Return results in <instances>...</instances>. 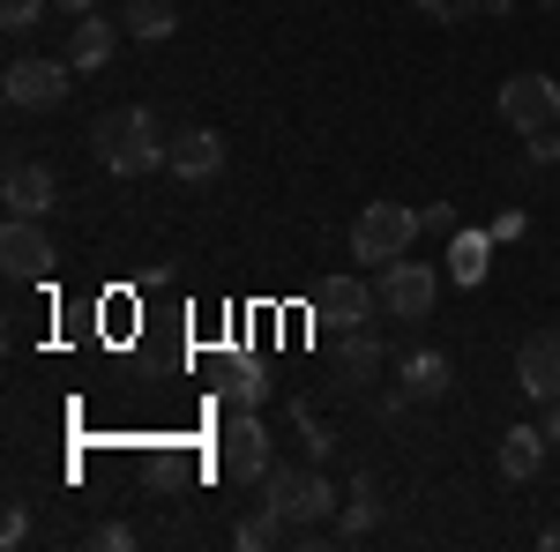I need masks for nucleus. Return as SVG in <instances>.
<instances>
[{
  "label": "nucleus",
  "mask_w": 560,
  "mask_h": 552,
  "mask_svg": "<svg viewBox=\"0 0 560 552\" xmlns=\"http://www.w3.org/2000/svg\"><path fill=\"white\" fill-rule=\"evenodd\" d=\"M90 150H97V165L113 172V179H142V172H158L165 157H173V142L158 134V120H150L142 105H113V113H97Z\"/></svg>",
  "instance_id": "obj_1"
},
{
  "label": "nucleus",
  "mask_w": 560,
  "mask_h": 552,
  "mask_svg": "<svg viewBox=\"0 0 560 552\" xmlns=\"http://www.w3.org/2000/svg\"><path fill=\"white\" fill-rule=\"evenodd\" d=\"M329 508H337V485L322 478L314 456L306 463H269V478H261V515H277L284 530H314Z\"/></svg>",
  "instance_id": "obj_2"
},
{
  "label": "nucleus",
  "mask_w": 560,
  "mask_h": 552,
  "mask_svg": "<svg viewBox=\"0 0 560 552\" xmlns=\"http://www.w3.org/2000/svg\"><path fill=\"white\" fill-rule=\"evenodd\" d=\"M419 232H427L419 210H404V202H366V210L351 216V261L388 269V261H404L411 247H419Z\"/></svg>",
  "instance_id": "obj_3"
},
{
  "label": "nucleus",
  "mask_w": 560,
  "mask_h": 552,
  "mask_svg": "<svg viewBox=\"0 0 560 552\" xmlns=\"http://www.w3.org/2000/svg\"><path fill=\"white\" fill-rule=\"evenodd\" d=\"M269 425L255 419V411H232L224 419V433H217V470H224V485H261L269 478Z\"/></svg>",
  "instance_id": "obj_4"
},
{
  "label": "nucleus",
  "mask_w": 560,
  "mask_h": 552,
  "mask_svg": "<svg viewBox=\"0 0 560 552\" xmlns=\"http://www.w3.org/2000/svg\"><path fill=\"white\" fill-rule=\"evenodd\" d=\"M0 90H8V105L15 113H52V105H68V60H38V52H15L8 60V75H0Z\"/></svg>",
  "instance_id": "obj_5"
},
{
  "label": "nucleus",
  "mask_w": 560,
  "mask_h": 552,
  "mask_svg": "<svg viewBox=\"0 0 560 552\" xmlns=\"http://www.w3.org/2000/svg\"><path fill=\"white\" fill-rule=\"evenodd\" d=\"M374 298H382V314L388 321H427L433 314V298H441V277H433L427 261H388L382 269V284H374Z\"/></svg>",
  "instance_id": "obj_6"
},
{
  "label": "nucleus",
  "mask_w": 560,
  "mask_h": 552,
  "mask_svg": "<svg viewBox=\"0 0 560 552\" xmlns=\"http://www.w3.org/2000/svg\"><path fill=\"white\" fill-rule=\"evenodd\" d=\"M501 120L516 134L560 128V83L553 75H509V83H501Z\"/></svg>",
  "instance_id": "obj_7"
},
{
  "label": "nucleus",
  "mask_w": 560,
  "mask_h": 552,
  "mask_svg": "<svg viewBox=\"0 0 560 552\" xmlns=\"http://www.w3.org/2000/svg\"><path fill=\"white\" fill-rule=\"evenodd\" d=\"M0 269H8V284H38L45 269H52L45 216H8V224H0Z\"/></svg>",
  "instance_id": "obj_8"
},
{
  "label": "nucleus",
  "mask_w": 560,
  "mask_h": 552,
  "mask_svg": "<svg viewBox=\"0 0 560 552\" xmlns=\"http://www.w3.org/2000/svg\"><path fill=\"white\" fill-rule=\"evenodd\" d=\"M516 388H523V403H560V329L523 337V351H516Z\"/></svg>",
  "instance_id": "obj_9"
},
{
  "label": "nucleus",
  "mask_w": 560,
  "mask_h": 552,
  "mask_svg": "<svg viewBox=\"0 0 560 552\" xmlns=\"http://www.w3.org/2000/svg\"><path fill=\"white\" fill-rule=\"evenodd\" d=\"M0 202H8V216H52L60 179H52V165H38V157H15L8 179H0Z\"/></svg>",
  "instance_id": "obj_10"
},
{
  "label": "nucleus",
  "mask_w": 560,
  "mask_h": 552,
  "mask_svg": "<svg viewBox=\"0 0 560 552\" xmlns=\"http://www.w3.org/2000/svg\"><path fill=\"white\" fill-rule=\"evenodd\" d=\"M314 314H322V321H329V329H366V321H374V314H382V298L366 292V284H359V277H329V284H322V292H314Z\"/></svg>",
  "instance_id": "obj_11"
},
{
  "label": "nucleus",
  "mask_w": 560,
  "mask_h": 552,
  "mask_svg": "<svg viewBox=\"0 0 560 552\" xmlns=\"http://www.w3.org/2000/svg\"><path fill=\"white\" fill-rule=\"evenodd\" d=\"M120 31H128V23H105L97 8L75 15V31H68V68H75V75H97V68L120 52Z\"/></svg>",
  "instance_id": "obj_12"
},
{
  "label": "nucleus",
  "mask_w": 560,
  "mask_h": 552,
  "mask_svg": "<svg viewBox=\"0 0 560 552\" xmlns=\"http://www.w3.org/2000/svg\"><path fill=\"white\" fill-rule=\"evenodd\" d=\"M165 165L187 179V187H202V179H217L224 172V134H210V128H179L173 134V157Z\"/></svg>",
  "instance_id": "obj_13"
},
{
  "label": "nucleus",
  "mask_w": 560,
  "mask_h": 552,
  "mask_svg": "<svg viewBox=\"0 0 560 552\" xmlns=\"http://www.w3.org/2000/svg\"><path fill=\"white\" fill-rule=\"evenodd\" d=\"M546 448H553V441H546V425H509L493 463H501V478H509V485H530V478L546 470Z\"/></svg>",
  "instance_id": "obj_14"
},
{
  "label": "nucleus",
  "mask_w": 560,
  "mask_h": 552,
  "mask_svg": "<svg viewBox=\"0 0 560 552\" xmlns=\"http://www.w3.org/2000/svg\"><path fill=\"white\" fill-rule=\"evenodd\" d=\"M448 388H456L448 351H411V359H404V403H441Z\"/></svg>",
  "instance_id": "obj_15"
},
{
  "label": "nucleus",
  "mask_w": 560,
  "mask_h": 552,
  "mask_svg": "<svg viewBox=\"0 0 560 552\" xmlns=\"http://www.w3.org/2000/svg\"><path fill=\"white\" fill-rule=\"evenodd\" d=\"M486 269H493V232H448V277L464 292L486 284Z\"/></svg>",
  "instance_id": "obj_16"
},
{
  "label": "nucleus",
  "mask_w": 560,
  "mask_h": 552,
  "mask_svg": "<svg viewBox=\"0 0 560 552\" xmlns=\"http://www.w3.org/2000/svg\"><path fill=\"white\" fill-rule=\"evenodd\" d=\"M120 23H128V38H142V45H165L179 31V15L165 8V0H128V8H120Z\"/></svg>",
  "instance_id": "obj_17"
},
{
  "label": "nucleus",
  "mask_w": 560,
  "mask_h": 552,
  "mask_svg": "<svg viewBox=\"0 0 560 552\" xmlns=\"http://www.w3.org/2000/svg\"><path fill=\"white\" fill-rule=\"evenodd\" d=\"M337 351H345V381H374L382 374V337L374 329H337Z\"/></svg>",
  "instance_id": "obj_18"
},
{
  "label": "nucleus",
  "mask_w": 560,
  "mask_h": 552,
  "mask_svg": "<svg viewBox=\"0 0 560 552\" xmlns=\"http://www.w3.org/2000/svg\"><path fill=\"white\" fill-rule=\"evenodd\" d=\"M374 522H382V485H374V478H351V508H345V522H337V538H366V530H374Z\"/></svg>",
  "instance_id": "obj_19"
},
{
  "label": "nucleus",
  "mask_w": 560,
  "mask_h": 552,
  "mask_svg": "<svg viewBox=\"0 0 560 552\" xmlns=\"http://www.w3.org/2000/svg\"><path fill=\"white\" fill-rule=\"evenodd\" d=\"M261 396H269L261 366H232V374H224V403H232V411H255Z\"/></svg>",
  "instance_id": "obj_20"
},
{
  "label": "nucleus",
  "mask_w": 560,
  "mask_h": 552,
  "mask_svg": "<svg viewBox=\"0 0 560 552\" xmlns=\"http://www.w3.org/2000/svg\"><path fill=\"white\" fill-rule=\"evenodd\" d=\"M277 538H284V522H277V515H247V522L232 530V545H240V552H269Z\"/></svg>",
  "instance_id": "obj_21"
},
{
  "label": "nucleus",
  "mask_w": 560,
  "mask_h": 552,
  "mask_svg": "<svg viewBox=\"0 0 560 552\" xmlns=\"http://www.w3.org/2000/svg\"><path fill=\"white\" fill-rule=\"evenodd\" d=\"M38 15H45V0H0V31H8V38H31Z\"/></svg>",
  "instance_id": "obj_22"
},
{
  "label": "nucleus",
  "mask_w": 560,
  "mask_h": 552,
  "mask_svg": "<svg viewBox=\"0 0 560 552\" xmlns=\"http://www.w3.org/2000/svg\"><path fill=\"white\" fill-rule=\"evenodd\" d=\"M419 15H433V23H471L478 15V0H411Z\"/></svg>",
  "instance_id": "obj_23"
},
{
  "label": "nucleus",
  "mask_w": 560,
  "mask_h": 552,
  "mask_svg": "<svg viewBox=\"0 0 560 552\" xmlns=\"http://www.w3.org/2000/svg\"><path fill=\"white\" fill-rule=\"evenodd\" d=\"M300 425H306V456H314V463H329V456H337V433H329V425H314L300 411Z\"/></svg>",
  "instance_id": "obj_24"
},
{
  "label": "nucleus",
  "mask_w": 560,
  "mask_h": 552,
  "mask_svg": "<svg viewBox=\"0 0 560 552\" xmlns=\"http://www.w3.org/2000/svg\"><path fill=\"white\" fill-rule=\"evenodd\" d=\"M90 545H97V552H128L135 530H128V522H97V530H90Z\"/></svg>",
  "instance_id": "obj_25"
},
{
  "label": "nucleus",
  "mask_w": 560,
  "mask_h": 552,
  "mask_svg": "<svg viewBox=\"0 0 560 552\" xmlns=\"http://www.w3.org/2000/svg\"><path fill=\"white\" fill-rule=\"evenodd\" d=\"M23 538H31V515H23V508H8V522H0V545L15 552V545H23Z\"/></svg>",
  "instance_id": "obj_26"
},
{
  "label": "nucleus",
  "mask_w": 560,
  "mask_h": 552,
  "mask_svg": "<svg viewBox=\"0 0 560 552\" xmlns=\"http://www.w3.org/2000/svg\"><path fill=\"white\" fill-rule=\"evenodd\" d=\"M493 239H523V210H501V216H493Z\"/></svg>",
  "instance_id": "obj_27"
},
{
  "label": "nucleus",
  "mask_w": 560,
  "mask_h": 552,
  "mask_svg": "<svg viewBox=\"0 0 560 552\" xmlns=\"http://www.w3.org/2000/svg\"><path fill=\"white\" fill-rule=\"evenodd\" d=\"M427 216V232H456V210H448V202H433V210H419Z\"/></svg>",
  "instance_id": "obj_28"
},
{
  "label": "nucleus",
  "mask_w": 560,
  "mask_h": 552,
  "mask_svg": "<svg viewBox=\"0 0 560 552\" xmlns=\"http://www.w3.org/2000/svg\"><path fill=\"white\" fill-rule=\"evenodd\" d=\"M546 441L560 448V403H546Z\"/></svg>",
  "instance_id": "obj_29"
},
{
  "label": "nucleus",
  "mask_w": 560,
  "mask_h": 552,
  "mask_svg": "<svg viewBox=\"0 0 560 552\" xmlns=\"http://www.w3.org/2000/svg\"><path fill=\"white\" fill-rule=\"evenodd\" d=\"M52 8H68V15H90V8H97V0H52Z\"/></svg>",
  "instance_id": "obj_30"
},
{
  "label": "nucleus",
  "mask_w": 560,
  "mask_h": 552,
  "mask_svg": "<svg viewBox=\"0 0 560 552\" xmlns=\"http://www.w3.org/2000/svg\"><path fill=\"white\" fill-rule=\"evenodd\" d=\"M538 545H546V552H560V522H553V530H546V538H538Z\"/></svg>",
  "instance_id": "obj_31"
},
{
  "label": "nucleus",
  "mask_w": 560,
  "mask_h": 552,
  "mask_svg": "<svg viewBox=\"0 0 560 552\" xmlns=\"http://www.w3.org/2000/svg\"><path fill=\"white\" fill-rule=\"evenodd\" d=\"M546 8H560V0H546Z\"/></svg>",
  "instance_id": "obj_32"
}]
</instances>
